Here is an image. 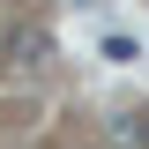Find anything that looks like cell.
Masks as SVG:
<instances>
[{
  "label": "cell",
  "mask_w": 149,
  "mask_h": 149,
  "mask_svg": "<svg viewBox=\"0 0 149 149\" xmlns=\"http://www.w3.org/2000/svg\"><path fill=\"white\" fill-rule=\"evenodd\" d=\"M45 52H52V30H45V22H15V30H8V60H15V67H37Z\"/></svg>",
  "instance_id": "1"
},
{
  "label": "cell",
  "mask_w": 149,
  "mask_h": 149,
  "mask_svg": "<svg viewBox=\"0 0 149 149\" xmlns=\"http://www.w3.org/2000/svg\"><path fill=\"white\" fill-rule=\"evenodd\" d=\"M112 142L119 149H149V112H127V119L112 127Z\"/></svg>",
  "instance_id": "2"
}]
</instances>
